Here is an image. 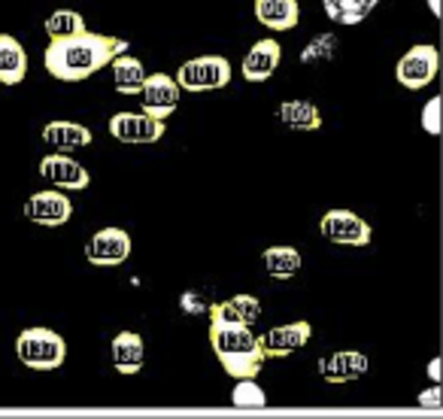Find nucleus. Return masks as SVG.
I'll list each match as a JSON object with an SVG mask.
<instances>
[{"label": "nucleus", "mask_w": 443, "mask_h": 419, "mask_svg": "<svg viewBox=\"0 0 443 419\" xmlns=\"http://www.w3.org/2000/svg\"><path fill=\"white\" fill-rule=\"evenodd\" d=\"M122 52H128V40L82 31L76 37L49 40L46 52H43V64H46V73L58 83H82L112 64V58Z\"/></svg>", "instance_id": "obj_1"}, {"label": "nucleus", "mask_w": 443, "mask_h": 419, "mask_svg": "<svg viewBox=\"0 0 443 419\" xmlns=\"http://www.w3.org/2000/svg\"><path fill=\"white\" fill-rule=\"evenodd\" d=\"M210 346L231 380H246L261 373L265 349H261V337L249 325L210 322Z\"/></svg>", "instance_id": "obj_2"}, {"label": "nucleus", "mask_w": 443, "mask_h": 419, "mask_svg": "<svg viewBox=\"0 0 443 419\" xmlns=\"http://www.w3.org/2000/svg\"><path fill=\"white\" fill-rule=\"evenodd\" d=\"M16 356L25 368L31 371H55L64 365L67 359V344L58 332L52 328H43V325H33L25 328L18 337H16Z\"/></svg>", "instance_id": "obj_3"}, {"label": "nucleus", "mask_w": 443, "mask_h": 419, "mask_svg": "<svg viewBox=\"0 0 443 419\" xmlns=\"http://www.w3.org/2000/svg\"><path fill=\"white\" fill-rule=\"evenodd\" d=\"M231 61L222 55H201V58H188L176 70V85L186 92H215L231 83Z\"/></svg>", "instance_id": "obj_4"}, {"label": "nucleus", "mask_w": 443, "mask_h": 419, "mask_svg": "<svg viewBox=\"0 0 443 419\" xmlns=\"http://www.w3.org/2000/svg\"><path fill=\"white\" fill-rule=\"evenodd\" d=\"M437 70H440V52H437V46H431V43H416V46L407 49L404 58L397 61L395 76H397V83H401L404 88L419 92V88H425V85L434 83Z\"/></svg>", "instance_id": "obj_5"}, {"label": "nucleus", "mask_w": 443, "mask_h": 419, "mask_svg": "<svg viewBox=\"0 0 443 419\" xmlns=\"http://www.w3.org/2000/svg\"><path fill=\"white\" fill-rule=\"evenodd\" d=\"M21 213H25V219L33 222V225H43V228H58V225L70 222L73 203H70V198H67L61 189H46V191L31 195L28 203L21 207Z\"/></svg>", "instance_id": "obj_6"}, {"label": "nucleus", "mask_w": 443, "mask_h": 419, "mask_svg": "<svg viewBox=\"0 0 443 419\" xmlns=\"http://www.w3.org/2000/svg\"><path fill=\"white\" fill-rule=\"evenodd\" d=\"M322 237L340 246H368L370 243V225L352 210H328L319 222Z\"/></svg>", "instance_id": "obj_7"}, {"label": "nucleus", "mask_w": 443, "mask_h": 419, "mask_svg": "<svg viewBox=\"0 0 443 419\" xmlns=\"http://www.w3.org/2000/svg\"><path fill=\"white\" fill-rule=\"evenodd\" d=\"M164 122L149 112H116L110 119V134L119 143H158L164 137Z\"/></svg>", "instance_id": "obj_8"}, {"label": "nucleus", "mask_w": 443, "mask_h": 419, "mask_svg": "<svg viewBox=\"0 0 443 419\" xmlns=\"http://www.w3.org/2000/svg\"><path fill=\"white\" fill-rule=\"evenodd\" d=\"M128 255H131V234L122 228H100L85 243V258L97 267H116Z\"/></svg>", "instance_id": "obj_9"}, {"label": "nucleus", "mask_w": 443, "mask_h": 419, "mask_svg": "<svg viewBox=\"0 0 443 419\" xmlns=\"http://www.w3.org/2000/svg\"><path fill=\"white\" fill-rule=\"evenodd\" d=\"M140 97H143V112L164 122L179 107V85L170 73H152V76H146Z\"/></svg>", "instance_id": "obj_10"}, {"label": "nucleus", "mask_w": 443, "mask_h": 419, "mask_svg": "<svg viewBox=\"0 0 443 419\" xmlns=\"http://www.w3.org/2000/svg\"><path fill=\"white\" fill-rule=\"evenodd\" d=\"M313 328L310 322H289V325H277L270 328L267 334H261V349H265V359H286L292 353H298L301 346H306Z\"/></svg>", "instance_id": "obj_11"}, {"label": "nucleus", "mask_w": 443, "mask_h": 419, "mask_svg": "<svg viewBox=\"0 0 443 419\" xmlns=\"http://www.w3.org/2000/svg\"><path fill=\"white\" fill-rule=\"evenodd\" d=\"M40 176L49 179L55 189H67V191H82L92 183V176L79 161H73L70 155H46L40 161Z\"/></svg>", "instance_id": "obj_12"}, {"label": "nucleus", "mask_w": 443, "mask_h": 419, "mask_svg": "<svg viewBox=\"0 0 443 419\" xmlns=\"http://www.w3.org/2000/svg\"><path fill=\"white\" fill-rule=\"evenodd\" d=\"M368 365V356L358 353V349H337V353L319 359V373L325 377V383H349L365 377Z\"/></svg>", "instance_id": "obj_13"}, {"label": "nucleus", "mask_w": 443, "mask_h": 419, "mask_svg": "<svg viewBox=\"0 0 443 419\" xmlns=\"http://www.w3.org/2000/svg\"><path fill=\"white\" fill-rule=\"evenodd\" d=\"M279 58H282V49L274 37L258 40L243 58V79L246 83H265V79L277 73Z\"/></svg>", "instance_id": "obj_14"}, {"label": "nucleus", "mask_w": 443, "mask_h": 419, "mask_svg": "<svg viewBox=\"0 0 443 419\" xmlns=\"http://www.w3.org/2000/svg\"><path fill=\"white\" fill-rule=\"evenodd\" d=\"M210 322H228V325H255L261 319V301L255 295H234L228 301L210 304Z\"/></svg>", "instance_id": "obj_15"}, {"label": "nucleus", "mask_w": 443, "mask_h": 419, "mask_svg": "<svg viewBox=\"0 0 443 419\" xmlns=\"http://www.w3.org/2000/svg\"><path fill=\"white\" fill-rule=\"evenodd\" d=\"M110 359H112V368L124 377L137 373L146 361V346H143V337L137 332H122L112 337V346H110Z\"/></svg>", "instance_id": "obj_16"}, {"label": "nucleus", "mask_w": 443, "mask_h": 419, "mask_svg": "<svg viewBox=\"0 0 443 419\" xmlns=\"http://www.w3.org/2000/svg\"><path fill=\"white\" fill-rule=\"evenodd\" d=\"M92 131L85 128V124L79 122H49L46 128H43V143H49L55 152H73V149H85L88 143H92Z\"/></svg>", "instance_id": "obj_17"}, {"label": "nucleus", "mask_w": 443, "mask_h": 419, "mask_svg": "<svg viewBox=\"0 0 443 419\" xmlns=\"http://www.w3.org/2000/svg\"><path fill=\"white\" fill-rule=\"evenodd\" d=\"M28 76V52L13 37V33H0V85L13 88Z\"/></svg>", "instance_id": "obj_18"}, {"label": "nucleus", "mask_w": 443, "mask_h": 419, "mask_svg": "<svg viewBox=\"0 0 443 419\" xmlns=\"http://www.w3.org/2000/svg\"><path fill=\"white\" fill-rule=\"evenodd\" d=\"M255 18L267 31H292L301 18L298 0H255Z\"/></svg>", "instance_id": "obj_19"}, {"label": "nucleus", "mask_w": 443, "mask_h": 419, "mask_svg": "<svg viewBox=\"0 0 443 419\" xmlns=\"http://www.w3.org/2000/svg\"><path fill=\"white\" fill-rule=\"evenodd\" d=\"M277 119L292 131H319L322 128L319 107L310 104V100H282L277 107Z\"/></svg>", "instance_id": "obj_20"}, {"label": "nucleus", "mask_w": 443, "mask_h": 419, "mask_svg": "<svg viewBox=\"0 0 443 419\" xmlns=\"http://www.w3.org/2000/svg\"><path fill=\"white\" fill-rule=\"evenodd\" d=\"M146 67L140 58H131L128 52H122L112 58V83H116L119 95H140L146 83Z\"/></svg>", "instance_id": "obj_21"}, {"label": "nucleus", "mask_w": 443, "mask_h": 419, "mask_svg": "<svg viewBox=\"0 0 443 419\" xmlns=\"http://www.w3.org/2000/svg\"><path fill=\"white\" fill-rule=\"evenodd\" d=\"M261 265H265L267 277L274 280H289L301 270V253L294 246H270L261 255Z\"/></svg>", "instance_id": "obj_22"}, {"label": "nucleus", "mask_w": 443, "mask_h": 419, "mask_svg": "<svg viewBox=\"0 0 443 419\" xmlns=\"http://www.w3.org/2000/svg\"><path fill=\"white\" fill-rule=\"evenodd\" d=\"M377 4L380 0H322L328 18L337 21V25H358L373 13Z\"/></svg>", "instance_id": "obj_23"}, {"label": "nucleus", "mask_w": 443, "mask_h": 419, "mask_svg": "<svg viewBox=\"0 0 443 419\" xmlns=\"http://www.w3.org/2000/svg\"><path fill=\"white\" fill-rule=\"evenodd\" d=\"M88 31L85 18L76 13V9H55V13L46 18V33L49 40H64V37H76V33Z\"/></svg>", "instance_id": "obj_24"}, {"label": "nucleus", "mask_w": 443, "mask_h": 419, "mask_svg": "<svg viewBox=\"0 0 443 419\" xmlns=\"http://www.w3.org/2000/svg\"><path fill=\"white\" fill-rule=\"evenodd\" d=\"M231 401L237 407H265L267 395L255 386V377H246V380H237V386L231 392Z\"/></svg>", "instance_id": "obj_25"}, {"label": "nucleus", "mask_w": 443, "mask_h": 419, "mask_svg": "<svg viewBox=\"0 0 443 419\" xmlns=\"http://www.w3.org/2000/svg\"><path fill=\"white\" fill-rule=\"evenodd\" d=\"M422 124L428 134H440V97H431L428 107H425V116H422Z\"/></svg>", "instance_id": "obj_26"}, {"label": "nucleus", "mask_w": 443, "mask_h": 419, "mask_svg": "<svg viewBox=\"0 0 443 419\" xmlns=\"http://www.w3.org/2000/svg\"><path fill=\"white\" fill-rule=\"evenodd\" d=\"M437 395L440 392H428V395H419V398H425V404H437Z\"/></svg>", "instance_id": "obj_27"}, {"label": "nucleus", "mask_w": 443, "mask_h": 419, "mask_svg": "<svg viewBox=\"0 0 443 419\" xmlns=\"http://www.w3.org/2000/svg\"><path fill=\"white\" fill-rule=\"evenodd\" d=\"M431 6H434V16H440V9H437V0H431Z\"/></svg>", "instance_id": "obj_28"}]
</instances>
